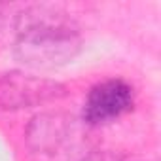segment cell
I'll list each match as a JSON object with an SVG mask.
<instances>
[{"mask_svg":"<svg viewBox=\"0 0 161 161\" xmlns=\"http://www.w3.org/2000/svg\"><path fill=\"white\" fill-rule=\"evenodd\" d=\"M84 123L63 112L36 116L27 127V146L38 161H80L89 138Z\"/></svg>","mask_w":161,"mask_h":161,"instance_id":"2","label":"cell"},{"mask_svg":"<svg viewBox=\"0 0 161 161\" xmlns=\"http://www.w3.org/2000/svg\"><path fill=\"white\" fill-rule=\"evenodd\" d=\"M80 161H125L121 155L110 152V150H97V152H89L86 157H82Z\"/></svg>","mask_w":161,"mask_h":161,"instance_id":"5","label":"cell"},{"mask_svg":"<svg viewBox=\"0 0 161 161\" xmlns=\"http://www.w3.org/2000/svg\"><path fill=\"white\" fill-rule=\"evenodd\" d=\"M133 108V87L123 80H106L97 84L84 106V121L87 125L108 123Z\"/></svg>","mask_w":161,"mask_h":161,"instance_id":"4","label":"cell"},{"mask_svg":"<svg viewBox=\"0 0 161 161\" xmlns=\"http://www.w3.org/2000/svg\"><path fill=\"white\" fill-rule=\"evenodd\" d=\"M66 95V87L55 80L40 78L21 70L0 76V108L23 110L57 101Z\"/></svg>","mask_w":161,"mask_h":161,"instance_id":"3","label":"cell"},{"mask_svg":"<svg viewBox=\"0 0 161 161\" xmlns=\"http://www.w3.org/2000/svg\"><path fill=\"white\" fill-rule=\"evenodd\" d=\"M15 57L32 68H57L70 63L82 49L76 23L51 8L25 10L17 19Z\"/></svg>","mask_w":161,"mask_h":161,"instance_id":"1","label":"cell"}]
</instances>
